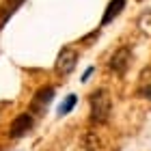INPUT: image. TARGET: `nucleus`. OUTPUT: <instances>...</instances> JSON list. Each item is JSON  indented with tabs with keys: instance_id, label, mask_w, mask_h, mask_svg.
<instances>
[{
	"instance_id": "nucleus-1",
	"label": "nucleus",
	"mask_w": 151,
	"mask_h": 151,
	"mask_svg": "<svg viewBox=\"0 0 151 151\" xmlns=\"http://www.w3.org/2000/svg\"><path fill=\"white\" fill-rule=\"evenodd\" d=\"M88 106H91V123L93 125H104L112 110V99L106 88H95L88 95Z\"/></svg>"
},
{
	"instance_id": "nucleus-2",
	"label": "nucleus",
	"mask_w": 151,
	"mask_h": 151,
	"mask_svg": "<svg viewBox=\"0 0 151 151\" xmlns=\"http://www.w3.org/2000/svg\"><path fill=\"white\" fill-rule=\"evenodd\" d=\"M52 99H54V86H41V88H37V93L32 95V99H30V114L32 116L45 114L47 106L52 104Z\"/></svg>"
},
{
	"instance_id": "nucleus-3",
	"label": "nucleus",
	"mask_w": 151,
	"mask_h": 151,
	"mask_svg": "<svg viewBox=\"0 0 151 151\" xmlns=\"http://www.w3.org/2000/svg\"><path fill=\"white\" fill-rule=\"evenodd\" d=\"M76 63H78V52L73 47H63L56 56V63H54V71L58 76H69L76 69Z\"/></svg>"
},
{
	"instance_id": "nucleus-4",
	"label": "nucleus",
	"mask_w": 151,
	"mask_h": 151,
	"mask_svg": "<svg viewBox=\"0 0 151 151\" xmlns=\"http://www.w3.org/2000/svg\"><path fill=\"white\" fill-rule=\"evenodd\" d=\"M129 63H132V47L129 45H121L119 50H116L110 60H108V67H110V71L114 73H125V69L129 67Z\"/></svg>"
},
{
	"instance_id": "nucleus-5",
	"label": "nucleus",
	"mask_w": 151,
	"mask_h": 151,
	"mask_svg": "<svg viewBox=\"0 0 151 151\" xmlns=\"http://www.w3.org/2000/svg\"><path fill=\"white\" fill-rule=\"evenodd\" d=\"M32 125H35V116L30 112L17 114L15 119H13L11 127H9V138H22V136H26L32 129Z\"/></svg>"
},
{
	"instance_id": "nucleus-6",
	"label": "nucleus",
	"mask_w": 151,
	"mask_h": 151,
	"mask_svg": "<svg viewBox=\"0 0 151 151\" xmlns=\"http://www.w3.org/2000/svg\"><path fill=\"white\" fill-rule=\"evenodd\" d=\"M136 95H138V97H145V99H151V65L145 67V69L138 73V80H136Z\"/></svg>"
},
{
	"instance_id": "nucleus-7",
	"label": "nucleus",
	"mask_w": 151,
	"mask_h": 151,
	"mask_svg": "<svg viewBox=\"0 0 151 151\" xmlns=\"http://www.w3.org/2000/svg\"><path fill=\"white\" fill-rule=\"evenodd\" d=\"M22 2L24 0H2V2H0V28L11 19V15L19 9Z\"/></svg>"
},
{
	"instance_id": "nucleus-8",
	"label": "nucleus",
	"mask_w": 151,
	"mask_h": 151,
	"mask_svg": "<svg viewBox=\"0 0 151 151\" xmlns=\"http://www.w3.org/2000/svg\"><path fill=\"white\" fill-rule=\"evenodd\" d=\"M123 9H125V0H110V2H108V6H106L104 17H101V26L110 24L116 15H121V11H123Z\"/></svg>"
},
{
	"instance_id": "nucleus-9",
	"label": "nucleus",
	"mask_w": 151,
	"mask_h": 151,
	"mask_svg": "<svg viewBox=\"0 0 151 151\" xmlns=\"http://www.w3.org/2000/svg\"><path fill=\"white\" fill-rule=\"evenodd\" d=\"M138 28H140L142 35L151 37V9H147V11L140 13V17H138Z\"/></svg>"
},
{
	"instance_id": "nucleus-10",
	"label": "nucleus",
	"mask_w": 151,
	"mask_h": 151,
	"mask_svg": "<svg viewBox=\"0 0 151 151\" xmlns=\"http://www.w3.org/2000/svg\"><path fill=\"white\" fill-rule=\"evenodd\" d=\"M76 101H78V97H76V95H67V97H65V101L58 106V116H65V114H69V112L73 110Z\"/></svg>"
},
{
	"instance_id": "nucleus-11",
	"label": "nucleus",
	"mask_w": 151,
	"mask_h": 151,
	"mask_svg": "<svg viewBox=\"0 0 151 151\" xmlns=\"http://www.w3.org/2000/svg\"><path fill=\"white\" fill-rule=\"evenodd\" d=\"M91 73H93V67H91V69H86V71H84V76H82V80H86V78H88Z\"/></svg>"
}]
</instances>
